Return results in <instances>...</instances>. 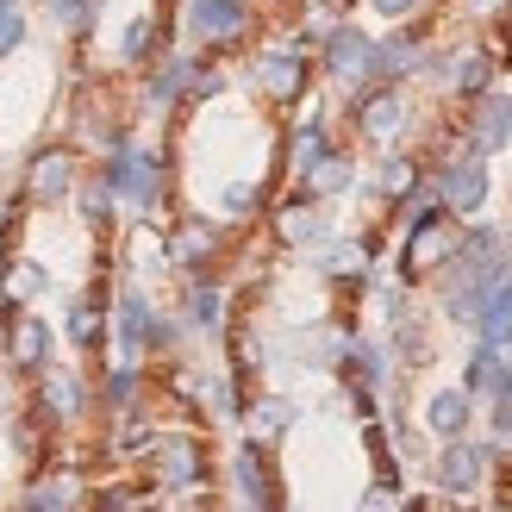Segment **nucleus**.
I'll list each match as a JSON object with an SVG mask.
<instances>
[{
	"label": "nucleus",
	"instance_id": "2",
	"mask_svg": "<svg viewBox=\"0 0 512 512\" xmlns=\"http://www.w3.org/2000/svg\"><path fill=\"white\" fill-rule=\"evenodd\" d=\"M188 25L200 44H238L250 13H244V0H188Z\"/></svg>",
	"mask_w": 512,
	"mask_h": 512
},
{
	"label": "nucleus",
	"instance_id": "1",
	"mask_svg": "<svg viewBox=\"0 0 512 512\" xmlns=\"http://www.w3.org/2000/svg\"><path fill=\"white\" fill-rule=\"evenodd\" d=\"M19 194L38 200V207H57V200H69V194H75V144H38L32 157H25Z\"/></svg>",
	"mask_w": 512,
	"mask_h": 512
},
{
	"label": "nucleus",
	"instance_id": "14",
	"mask_svg": "<svg viewBox=\"0 0 512 512\" xmlns=\"http://www.w3.org/2000/svg\"><path fill=\"white\" fill-rule=\"evenodd\" d=\"M50 13H57V25H75V32H82L94 19V0H50Z\"/></svg>",
	"mask_w": 512,
	"mask_h": 512
},
{
	"label": "nucleus",
	"instance_id": "5",
	"mask_svg": "<svg viewBox=\"0 0 512 512\" xmlns=\"http://www.w3.org/2000/svg\"><path fill=\"white\" fill-rule=\"evenodd\" d=\"M456 250V225L444 213H431L419 232H413V250H406V275H425V269H438L444 256Z\"/></svg>",
	"mask_w": 512,
	"mask_h": 512
},
{
	"label": "nucleus",
	"instance_id": "9",
	"mask_svg": "<svg viewBox=\"0 0 512 512\" xmlns=\"http://www.w3.org/2000/svg\"><path fill=\"white\" fill-rule=\"evenodd\" d=\"M325 63L338 69V75L369 69V38H363V32H331V38H325Z\"/></svg>",
	"mask_w": 512,
	"mask_h": 512
},
{
	"label": "nucleus",
	"instance_id": "16",
	"mask_svg": "<svg viewBox=\"0 0 512 512\" xmlns=\"http://www.w3.org/2000/svg\"><path fill=\"white\" fill-rule=\"evenodd\" d=\"M425 7V0H375V13H388V19H413Z\"/></svg>",
	"mask_w": 512,
	"mask_h": 512
},
{
	"label": "nucleus",
	"instance_id": "8",
	"mask_svg": "<svg viewBox=\"0 0 512 512\" xmlns=\"http://www.w3.org/2000/svg\"><path fill=\"white\" fill-rule=\"evenodd\" d=\"M475 132H481V150H500V144H506V132H512V100H506V94H481Z\"/></svg>",
	"mask_w": 512,
	"mask_h": 512
},
{
	"label": "nucleus",
	"instance_id": "13",
	"mask_svg": "<svg viewBox=\"0 0 512 512\" xmlns=\"http://www.w3.org/2000/svg\"><path fill=\"white\" fill-rule=\"evenodd\" d=\"M44 406H50V413H82V381H69V375H50Z\"/></svg>",
	"mask_w": 512,
	"mask_h": 512
},
{
	"label": "nucleus",
	"instance_id": "10",
	"mask_svg": "<svg viewBox=\"0 0 512 512\" xmlns=\"http://www.w3.org/2000/svg\"><path fill=\"white\" fill-rule=\"evenodd\" d=\"M44 288H50L44 263H19V256H13V269H7V288H0V294H7V306H25V300H38Z\"/></svg>",
	"mask_w": 512,
	"mask_h": 512
},
{
	"label": "nucleus",
	"instance_id": "12",
	"mask_svg": "<svg viewBox=\"0 0 512 512\" xmlns=\"http://www.w3.org/2000/svg\"><path fill=\"white\" fill-rule=\"evenodd\" d=\"M150 38H157V25H150V19H132V25L119 32V63H144V57H150Z\"/></svg>",
	"mask_w": 512,
	"mask_h": 512
},
{
	"label": "nucleus",
	"instance_id": "17",
	"mask_svg": "<svg viewBox=\"0 0 512 512\" xmlns=\"http://www.w3.org/2000/svg\"><path fill=\"white\" fill-rule=\"evenodd\" d=\"M13 7H19V0H0V13H13Z\"/></svg>",
	"mask_w": 512,
	"mask_h": 512
},
{
	"label": "nucleus",
	"instance_id": "7",
	"mask_svg": "<svg viewBox=\"0 0 512 512\" xmlns=\"http://www.w3.org/2000/svg\"><path fill=\"white\" fill-rule=\"evenodd\" d=\"M444 194H450L456 213H475L481 194H488V175H481V163H456V169L444 175Z\"/></svg>",
	"mask_w": 512,
	"mask_h": 512
},
{
	"label": "nucleus",
	"instance_id": "4",
	"mask_svg": "<svg viewBox=\"0 0 512 512\" xmlns=\"http://www.w3.org/2000/svg\"><path fill=\"white\" fill-rule=\"evenodd\" d=\"M7 356L25 375H38L50 363V331L38 319H19V306H7Z\"/></svg>",
	"mask_w": 512,
	"mask_h": 512
},
{
	"label": "nucleus",
	"instance_id": "11",
	"mask_svg": "<svg viewBox=\"0 0 512 512\" xmlns=\"http://www.w3.org/2000/svg\"><path fill=\"white\" fill-rule=\"evenodd\" d=\"M488 75H494V57L488 50H469V57L456 63V94H488Z\"/></svg>",
	"mask_w": 512,
	"mask_h": 512
},
{
	"label": "nucleus",
	"instance_id": "6",
	"mask_svg": "<svg viewBox=\"0 0 512 512\" xmlns=\"http://www.w3.org/2000/svg\"><path fill=\"white\" fill-rule=\"evenodd\" d=\"M256 75H263V88H269L275 100H300V88H306V63L294 57V50H269Z\"/></svg>",
	"mask_w": 512,
	"mask_h": 512
},
{
	"label": "nucleus",
	"instance_id": "18",
	"mask_svg": "<svg viewBox=\"0 0 512 512\" xmlns=\"http://www.w3.org/2000/svg\"><path fill=\"white\" fill-rule=\"evenodd\" d=\"M0 413H7V394H0Z\"/></svg>",
	"mask_w": 512,
	"mask_h": 512
},
{
	"label": "nucleus",
	"instance_id": "3",
	"mask_svg": "<svg viewBox=\"0 0 512 512\" xmlns=\"http://www.w3.org/2000/svg\"><path fill=\"white\" fill-rule=\"evenodd\" d=\"M356 125H363V138H375V144L400 138V125H406V94H400V88H369L363 100H356Z\"/></svg>",
	"mask_w": 512,
	"mask_h": 512
},
{
	"label": "nucleus",
	"instance_id": "15",
	"mask_svg": "<svg viewBox=\"0 0 512 512\" xmlns=\"http://www.w3.org/2000/svg\"><path fill=\"white\" fill-rule=\"evenodd\" d=\"M25 44V13L13 7V13H0V57H7V50H19Z\"/></svg>",
	"mask_w": 512,
	"mask_h": 512
}]
</instances>
